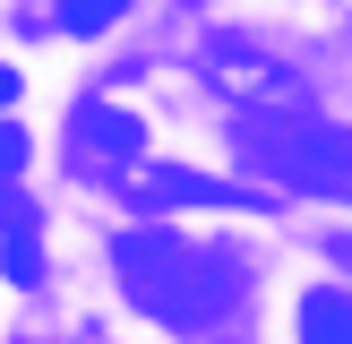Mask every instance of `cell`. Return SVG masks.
<instances>
[{
	"mask_svg": "<svg viewBox=\"0 0 352 344\" xmlns=\"http://www.w3.org/2000/svg\"><path fill=\"white\" fill-rule=\"evenodd\" d=\"M112 258H120L129 301L146 310V319H164V327H206L215 310H232V292H241L232 258H206V250H189V241H172V233H120Z\"/></svg>",
	"mask_w": 352,
	"mask_h": 344,
	"instance_id": "6da1fadb",
	"label": "cell"
},
{
	"mask_svg": "<svg viewBox=\"0 0 352 344\" xmlns=\"http://www.w3.org/2000/svg\"><path fill=\"white\" fill-rule=\"evenodd\" d=\"M146 206H258V189H232V181H206V172H181V164H155L138 181Z\"/></svg>",
	"mask_w": 352,
	"mask_h": 344,
	"instance_id": "7a4b0ae2",
	"label": "cell"
},
{
	"mask_svg": "<svg viewBox=\"0 0 352 344\" xmlns=\"http://www.w3.org/2000/svg\"><path fill=\"white\" fill-rule=\"evenodd\" d=\"M78 147L95 155V164H138V155H146V138H138V120H129V112H112V103H86V112H78Z\"/></svg>",
	"mask_w": 352,
	"mask_h": 344,
	"instance_id": "3957f363",
	"label": "cell"
},
{
	"mask_svg": "<svg viewBox=\"0 0 352 344\" xmlns=\"http://www.w3.org/2000/svg\"><path fill=\"white\" fill-rule=\"evenodd\" d=\"M301 344H352V292H301Z\"/></svg>",
	"mask_w": 352,
	"mask_h": 344,
	"instance_id": "277c9868",
	"label": "cell"
},
{
	"mask_svg": "<svg viewBox=\"0 0 352 344\" xmlns=\"http://www.w3.org/2000/svg\"><path fill=\"white\" fill-rule=\"evenodd\" d=\"M120 17V0H60V26L69 34H95V26H112Z\"/></svg>",
	"mask_w": 352,
	"mask_h": 344,
	"instance_id": "5b68a950",
	"label": "cell"
},
{
	"mask_svg": "<svg viewBox=\"0 0 352 344\" xmlns=\"http://www.w3.org/2000/svg\"><path fill=\"white\" fill-rule=\"evenodd\" d=\"M0 275H9V284H34V275H43V250H34L26 233H9V250H0Z\"/></svg>",
	"mask_w": 352,
	"mask_h": 344,
	"instance_id": "8992f818",
	"label": "cell"
},
{
	"mask_svg": "<svg viewBox=\"0 0 352 344\" xmlns=\"http://www.w3.org/2000/svg\"><path fill=\"white\" fill-rule=\"evenodd\" d=\"M9 172H26V129L0 120V181H9Z\"/></svg>",
	"mask_w": 352,
	"mask_h": 344,
	"instance_id": "52a82bcc",
	"label": "cell"
},
{
	"mask_svg": "<svg viewBox=\"0 0 352 344\" xmlns=\"http://www.w3.org/2000/svg\"><path fill=\"white\" fill-rule=\"evenodd\" d=\"M9 95H17V69H0V103H9Z\"/></svg>",
	"mask_w": 352,
	"mask_h": 344,
	"instance_id": "ba28073f",
	"label": "cell"
},
{
	"mask_svg": "<svg viewBox=\"0 0 352 344\" xmlns=\"http://www.w3.org/2000/svg\"><path fill=\"white\" fill-rule=\"evenodd\" d=\"M336 258H344V267H352V233H344V241H336Z\"/></svg>",
	"mask_w": 352,
	"mask_h": 344,
	"instance_id": "9c48e42d",
	"label": "cell"
},
{
	"mask_svg": "<svg viewBox=\"0 0 352 344\" xmlns=\"http://www.w3.org/2000/svg\"><path fill=\"white\" fill-rule=\"evenodd\" d=\"M344 164H352V138H344Z\"/></svg>",
	"mask_w": 352,
	"mask_h": 344,
	"instance_id": "30bf717a",
	"label": "cell"
}]
</instances>
